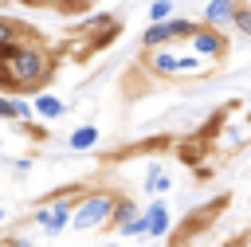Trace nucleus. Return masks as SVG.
<instances>
[{
    "mask_svg": "<svg viewBox=\"0 0 251 247\" xmlns=\"http://www.w3.org/2000/svg\"><path fill=\"white\" fill-rule=\"evenodd\" d=\"M0 118L24 122V118H31V102H24V98H4V94H0Z\"/></svg>",
    "mask_w": 251,
    "mask_h": 247,
    "instance_id": "obj_12",
    "label": "nucleus"
},
{
    "mask_svg": "<svg viewBox=\"0 0 251 247\" xmlns=\"http://www.w3.org/2000/svg\"><path fill=\"white\" fill-rule=\"evenodd\" d=\"M137 216V204L129 200V196H118L114 200V212H110V227H122V223H129Z\"/></svg>",
    "mask_w": 251,
    "mask_h": 247,
    "instance_id": "obj_11",
    "label": "nucleus"
},
{
    "mask_svg": "<svg viewBox=\"0 0 251 247\" xmlns=\"http://www.w3.org/2000/svg\"><path fill=\"white\" fill-rule=\"evenodd\" d=\"M165 43H173L169 20H161V24H149V27L141 31V47H145V51H157V47H165Z\"/></svg>",
    "mask_w": 251,
    "mask_h": 247,
    "instance_id": "obj_8",
    "label": "nucleus"
},
{
    "mask_svg": "<svg viewBox=\"0 0 251 247\" xmlns=\"http://www.w3.org/2000/svg\"><path fill=\"white\" fill-rule=\"evenodd\" d=\"M173 16V0H153L149 4V20L153 24H161V20H169Z\"/></svg>",
    "mask_w": 251,
    "mask_h": 247,
    "instance_id": "obj_16",
    "label": "nucleus"
},
{
    "mask_svg": "<svg viewBox=\"0 0 251 247\" xmlns=\"http://www.w3.org/2000/svg\"><path fill=\"white\" fill-rule=\"evenodd\" d=\"M192 43V55L196 59H204V63H216V59H224V51H227V39L220 35V27H196V35L188 39Z\"/></svg>",
    "mask_w": 251,
    "mask_h": 247,
    "instance_id": "obj_5",
    "label": "nucleus"
},
{
    "mask_svg": "<svg viewBox=\"0 0 251 247\" xmlns=\"http://www.w3.org/2000/svg\"><path fill=\"white\" fill-rule=\"evenodd\" d=\"M118 231H122L126 239H137V235H149V231H145V216H141V212H137V216H133L129 223H122Z\"/></svg>",
    "mask_w": 251,
    "mask_h": 247,
    "instance_id": "obj_15",
    "label": "nucleus"
},
{
    "mask_svg": "<svg viewBox=\"0 0 251 247\" xmlns=\"http://www.w3.org/2000/svg\"><path fill=\"white\" fill-rule=\"evenodd\" d=\"M4 74H8V82H16V86H35V82H43V74H47V55L39 51V47H27V43H20V51L4 63Z\"/></svg>",
    "mask_w": 251,
    "mask_h": 247,
    "instance_id": "obj_2",
    "label": "nucleus"
},
{
    "mask_svg": "<svg viewBox=\"0 0 251 247\" xmlns=\"http://www.w3.org/2000/svg\"><path fill=\"white\" fill-rule=\"evenodd\" d=\"M114 192L106 188H94V192H82L78 204H75V216H71V227L75 231H94L102 223H110V212H114Z\"/></svg>",
    "mask_w": 251,
    "mask_h": 247,
    "instance_id": "obj_1",
    "label": "nucleus"
},
{
    "mask_svg": "<svg viewBox=\"0 0 251 247\" xmlns=\"http://www.w3.org/2000/svg\"><path fill=\"white\" fill-rule=\"evenodd\" d=\"M78 196H82V192H78ZM78 196H75V192H59L55 200H47V204H39V208L31 212V223L43 227L47 235H59L63 227H71V216H75Z\"/></svg>",
    "mask_w": 251,
    "mask_h": 247,
    "instance_id": "obj_3",
    "label": "nucleus"
},
{
    "mask_svg": "<svg viewBox=\"0 0 251 247\" xmlns=\"http://www.w3.org/2000/svg\"><path fill=\"white\" fill-rule=\"evenodd\" d=\"M16 51H20V39H8V43H0V67H4V63H8Z\"/></svg>",
    "mask_w": 251,
    "mask_h": 247,
    "instance_id": "obj_18",
    "label": "nucleus"
},
{
    "mask_svg": "<svg viewBox=\"0 0 251 247\" xmlns=\"http://www.w3.org/2000/svg\"><path fill=\"white\" fill-rule=\"evenodd\" d=\"M141 216H145V231H149L153 239L169 235V227H173V212H169V204H165L161 196H157V200H153V204H149Z\"/></svg>",
    "mask_w": 251,
    "mask_h": 247,
    "instance_id": "obj_6",
    "label": "nucleus"
},
{
    "mask_svg": "<svg viewBox=\"0 0 251 247\" xmlns=\"http://www.w3.org/2000/svg\"><path fill=\"white\" fill-rule=\"evenodd\" d=\"M31 110L39 114V118H63V98H55V94H35V102H31Z\"/></svg>",
    "mask_w": 251,
    "mask_h": 247,
    "instance_id": "obj_10",
    "label": "nucleus"
},
{
    "mask_svg": "<svg viewBox=\"0 0 251 247\" xmlns=\"http://www.w3.org/2000/svg\"><path fill=\"white\" fill-rule=\"evenodd\" d=\"M231 27H235L239 35H247V39H251V8H247V4H239V8H235V16H231Z\"/></svg>",
    "mask_w": 251,
    "mask_h": 247,
    "instance_id": "obj_14",
    "label": "nucleus"
},
{
    "mask_svg": "<svg viewBox=\"0 0 251 247\" xmlns=\"http://www.w3.org/2000/svg\"><path fill=\"white\" fill-rule=\"evenodd\" d=\"M4 216H8V212H4V208H0V223H4Z\"/></svg>",
    "mask_w": 251,
    "mask_h": 247,
    "instance_id": "obj_20",
    "label": "nucleus"
},
{
    "mask_svg": "<svg viewBox=\"0 0 251 247\" xmlns=\"http://www.w3.org/2000/svg\"><path fill=\"white\" fill-rule=\"evenodd\" d=\"M0 247H35L27 235H8V239H0Z\"/></svg>",
    "mask_w": 251,
    "mask_h": 247,
    "instance_id": "obj_19",
    "label": "nucleus"
},
{
    "mask_svg": "<svg viewBox=\"0 0 251 247\" xmlns=\"http://www.w3.org/2000/svg\"><path fill=\"white\" fill-rule=\"evenodd\" d=\"M149 67H153L157 74H200V71H208L204 59L184 55V51H173V47H157V51H149Z\"/></svg>",
    "mask_w": 251,
    "mask_h": 247,
    "instance_id": "obj_4",
    "label": "nucleus"
},
{
    "mask_svg": "<svg viewBox=\"0 0 251 247\" xmlns=\"http://www.w3.org/2000/svg\"><path fill=\"white\" fill-rule=\"evenodd\" d=\"M239 4H247V8H251V0H239Z\"/></svg>",
    "mask_w": 251,
    "mask_h": 247,
    "instance_id": "obj_22",
    "label": "nucleus"
},
{
    "mask_svg": "<svg viewBox=\"0 0 251 247\" xmlns=\"http://www.w3.org/2000/svg\"><path fill=\"white\" fill-rule=\"evenodd\" d=\"M8 39H16V20L0 16V43H8Z\"/></svg>",
    "mask_w": 251,
    "mask_h": 247,
    "instance_id": "obj_17",
    "label": "nucleus"
},
{
    "mask_svg": "<svg viewBox=\"0 0 251 247\" xmlns=\"http://www.w3.org/2000/svg\"><path fill=\"white\" fill-rule=\"evenodd\" d=\"M169 188H173V180H169V176H165V173H161V169L153 165V169H149V180H145V192H149V196L157 200V196H165Z\"/></svg>",
    "mask_w": 251,
    "mask_h": 247,
    "instance_id": "obj_13",
    "label": "nucleus"
},
{
    "mask_svg": "<svg viewBox=\"0 0 251 247\" xmlns=\"http://www.w3.org/2000/svg\"><path fill=\"white\" fill-rule=\"evenodd\" d=\"M102 247H122V243H102Z\"/></svg>",
    "mask_w": 251,
    "mask_h": 247,
    "instance_id": "obj_21",
    "label": "nucleus"
},
{
    "mask_svg": "<svg viewBox=\"0 0 251 247\" xmlns=\"http://www.w3.org/2000/svg\"><path fill=\"white\" fill-rule=\"evenodd\" d=\"M235 8H239V0H208L204 4V27H227Z\"/></svg>",
    "mask_w": 251,
    "mask_h": 247,
    "instance_id": "obj_7",
    "label": "nucleus"
},
{
    "mask_svg": "<svg viewBox=\"0 0 251 247\" xmlns=\"http://www.w3.org/2000/svg\"><path fill=\"white\" fill-rule=\"evenodd\" d=\"M94 145H98V125H78V129L67 137V149H75V153L94 149Z\"/></svg>",
    "mask_w": 251,
    "mask_h": 247,
    "instance_id": "obj_9",
    "label": "nucleus"
},
{
    "mask_svg": "<svg viewBox=\"0 0 251 247\" xmlns=\"http://www.w3.org/2000/svg\"><path fill=\"white\" fill-rule=\"evenodd\" d=\"M0 149H4V145H0Z\"/></svg>",
    "mask_w": 251,
    "mask_h": 247,
    "instance_id": "obj_23",
    "label": "nucleus"
}]
</instances>
